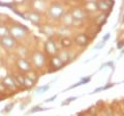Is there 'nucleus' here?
Instances as JSON below:
<instances>
[{"mask_svg": "<svg viewBox=\"0 0 124 116\" xmlns=\"http://www.w3.org/2000/svg\"><path fill=\"white\" fill-rule=\"evenodd\" d=\"M8 33L11 37H14L17 41V40H20V38H24L27 35L28 28L25 25H22V24L11 25L8 28Z\"/></svg>", "mask_w": 124, "mask_h": 116, "instance_id": "obj_1", "label": "nucleus"}, {"mask_svg": "<svg viewBox=\"0 0 124 116\" xmlns=\"http://www.w3.org/2000/svg\"><path fill=\"white\" fill-rule=\"evenodd\" d=\"M31 60L30 62L33 65L35 68L40 69L45 66L46 64V56L45 54L40 52V51H34L32 54H31Z\"/></svg>", "mask_w": 124, "mask_h": 116, "instance_id": "obj_2", "label": "nucleus"}, {"mask_svg": "<svg viewBox=\"0 0 124 116\" xmlns=\"http://www.w3.org/2000/svg\"><path fill=\"white\" fill-rule=\"evenodd\" d=\"M64 13H65V9L60 3H53L48 9V14L50 18L54 19V20H58V19L62 18Z\"/></svg>", "mask_w": 124, "mask_h": 116, "instance_id": "obj_3", "label": "nucleus"}, {"mask_svg": "<svg viewBox=\"0 0 124 116\" xmlns=\"http://www.w3.org/2000/svg\"><path fill=\"white\" fill-rule=\"evenodd\" d=\"M16 65H17L19 71L22 73H30L32 71V64L27 58H19Z\"/></svg>", "mask_w": 124, "mask_h": 116, "instance_id": "obj_4", "label": "nucleus"}, {"mask_svg": "<svg viewBox=\"0 0 124 116\" xmlns=\"http://www.w3.org/2000/svg\"><path fill=\"white\" fill-rule=\"evenodd\" d=\"M0 45H1L5 50H7V51H10V50L16 48V46H17V41H16L14 37L8 35V36L0 38Z\"/></svg>", "mask_w": 124, "mask_h": 116, "instance_id": "obj_5", "label": "nucleus"}, {"mask_svg": "<svg viewBox=\"0 0 124 116\" xmlns=\"http://www.w3.org/2000/svg\"><path fill=\"white\" fill-rule=\"evenodd\" d=\"M25 19L33 23V24L38 25L41 21V15L38 11H29L25 15Z\"/></svg>", "mask_w": 124, "mask_h": 116, "instance_id": "obj_6", "label": "nucleus"}, {"mask_svg": "<svg viewBox=\"0 0 124 116\" xmlns=\"http://www.w3.org/2000/svg\"><path fill=\"white\" fill-rule=\"evenodd\" d=\"M45 50L49 55H52V56H55L58 52V48L56 47L55 41H53L52 40H48L45 42Z\"/></svg>", "mask_w": 124, "mask_h": 116, "instance_id": "obj_7", "label": "nucleus"}, {"mask_svg": "<svg viewBox=\"0 0 124 116\" xmlns=\"http://www.w3.org/2000/svg\"><path fill=\"white\" fill-rule=\"evenodd\" d=\"M2 85L8 89H16L18 87L17 83L15 81L14 76H10V75H7L6 77H4L2 80Z\"/></svg>", "mask_w": 124, "mask_h": 116, "instance_id": "obj_8", "label": "nucleus"}, {"mask_svg": "<svg viewBox=\"0 0 124 116\" xmlns=\"http://www.w3.org/2000/svg\"><path fill=\"white\" fill-rule=\"evenodd\" d=\"M71 17L73 20H80V21H83V19L86 17V10L83 9V8H81V7H75L72 10H71Z\"/></svg>", "mask_w": 124, "mask_h": 116, "instance_id": "obj_9", "label": "nucleus"}, {"mask_svg": "<svg viewBox=\"0 0 124 116\" xmlns=\"http://www.w3.org/2000/svg\"><path fill=\"white\" fill-rule=\"evenodd\" d=\"M75 41L77 45L79 46H87L89 44V38L86 34L84 33H81V34H78V35L75 37Z\"/></svg>", "mask_w": 124, "mask_h": 116, "instance_id": "obj_10", "label": "nucleus"}, {"mask_svg": "<svg viewBox=\"0 0 124 116\" xmlns=\"http://www.w3.org/2000/svg\"><path fill=\"white\" fill-rule=\"evenodd\" d=\"M51 65L53 67H55V69H59V68H61L62 66H63V64H64V62L62 61V59L59 57V56H57V55H55V56H53L52 58H51Z\"/></svg>", "mask_w": 124, "mask_h": 116, "instance_id": "obj_11", "label": "nucleus"}, {"mask_svg": "<svg viewBox=\"0 0 124 116\" xmlns=\"http://www.w3.org/2000/svg\"><path fill=\"white\" fill-rule=\"evenodd\" d=\"M114 2L112 1H98L96 2V6H97V9H100V10H108L111 8L112 6H113Z\"/></svg>", "mask_w": 124, "mask_h": 116, "instance_id": "obj_12", "label": "nucleus"}, {"mask_svg": "<svg viewBox=\"0 0 124 116\" xmlns=\"http://www.w3.org/2000/svg\"><path fill=\"white\" fill-rule=\"evenodd\" d=\"M61 19H62V23H63L64 27H68V26L72 25L73 19H72V17H71L70 13H69V14H66V15H63Z\"/></svg>", "mask_w": 124, "mask_h": 116, "instance_id": "obj_13", "label": "nucleus"}, {"mask_svg": "<svg viewBox=\"0 0 124 116\" xmlns=\"http://www.w3.org/2000/svg\"><path fill=\"white\" fill-rule=\"evenodd\" d=\"M94 11L97 10V6H96V2L94 1H89L86 3V13L87 11Z\"/></svg>", "mask_w": 124, "mask_h": 116, "instance_id": "obj_14", "label": "nucleus"}, {"mask_svg": "<svg viewBox=\"0 0 124 116\" xmlns=\"http://www.w3.org/2000/svg\"><path fill=\"white\" fill-rule=\"evenodd\" d=\"M61 45L64 48H69L72 45V41L69 37H62L61 38Z\"/></svg>", "mask_w": 124, "mask_h": 116, "instance_id": "obj_15", "label": "nucleus"}, {"mask_svg": "<svg viewBox=\"0 0 124 116\" xmlns=\"http://www.w3.org/2000/svg\"><path fill=\"white\" fill-rule=\"evenodd\" d=\"M8 35H9L8 28H7L5 25H0V38L5 37V36H8Z\"/></svg>", "mask_w": 124, "mask_h": 116, "instance_id": "obj_16", "label": "nucleus"}, {"mask_svg": "<svg viewBox=\"0 0 124 116\" xmlns=\"http://www.w3.org/2000/svg\"><path fill=\"white\" fill-rule=\"evenodd\" d=\"M14 78H15V81H16V83H17L18 86H24V78L25 77L24 76H22V75H16L14 76Z\"/></svg>", "mask_w": 124, "mask_h": 116, "instance_id": "obj_17", "label": "nucleus"}, {"mask_svg": "<svg viewBox=\"0 0 124 116\" xmlns=\"http://www.w3.org/2000/svg\"><path fill=\"white\" fill-rule=\"evenodd\" d=\"M49 88H50V84L44 85V86H39V87H37V88H36V93L41 94V93H44V92L48 91V90H49Z\"/></svg>", "mask_w": 124, "mask_h": 116, "instance_id": "obj_18", "label": "nucleus"}, {"mask_svg": "<svg viewBox=\"0 0 124 116\" xmlns=\"http://www.w3.org/2000/svg\"><path fill=\"white\" fill-rule=\"evenodd\" d=\"M34 84H35V82H34V81H32L31 79H29L28 77H25V78H24V86H25V87L31 88V87L34 86Z\"/></svg>", "mask_w": 124, "mask_h": 116, "instance_id": "obj_19", "label": "nucleus"}, {"mask_svg": "<svg viewBox=\"0 0 124 116\" xmlns=\"http://www.w3.org/2000/svg\"><path fill=\"white\" fill-rule=\"evenodd\" d=\"M45 110H49V108H40L39 106H35L28 112V114L29 113H35V112H39V111H45Z\"/></svg>", "mask_w": 124, "mask_h": 116, "instance_id": "obj_20", "label": "nucleus"}, {"mask_svg": "<svg viewBox=\"0 0 124 116\" xmlns=\"http://www.w3.org/2000/svg\"><path fill=\"white\" fill-rule=\"evenodd\" d=\"M41 31H44L46 34H48V35H51V34H54V29H53L50 25L45 26V30H41Z\"/></svg>", "mask_w": 124, "mask_h": 116, "instance_id": "obj_21", "label": "nucleus"}, {"mask_svg": "<svg viewBox=\"0 0 124 116\" xmlns=\"http://www.w3.org/2000/svg\"><path fill=\"white\" fill-rule=\"evenodd\" d=\"M75 99H77V96H71V98H68V99H65V102H63L61 104V106H66V105H68L69 103L72 102V100H75Z\"/></svg>", "mask_w": 124, "mask_h": 116, "instance_id": "obj_22", "label": "nucleus"}, {"mask_svg": "<svg viewBox=\"0 0 124 116\" xmlns=\"http://www.w3.org/2000/svg\"><path fill=\"white\" fill-rule=\"evenodd\" d=\"M14 108V103H10L8 104V105H6L5 108H4V110H3V112H5V113H7V112H9L11 109Z\"/></svg>", "mask_w": 124, "mask_h": 116, "instance_id": "obj_23", "label": "nucleus"}, {"mask_svg": "<svg viewBox=\"0 0 124 116\" xmlns=\"http://www.w3.org/2000/svg\"><path fill=\"white\" fill-rule=\"evenodd\" d=\"M108 65H110V66L112 67V68H114V62H112V61H108V62H107V63H104V64H102L101 66H100V68L99 69H102L103 67H106V66H108Z\"/></svg>", "mask_w": 124, "mask_h": 116, "instance_id": "obj_24", "label": "nucleus"}, {"mask_svg": "<svg viewBox=\"0 0 124 116\" xmlns=\"http://www.w3.org/2000/svg\"><path fill=\"white\" fill-rule=\"evenodd\" d=\"M0 6H6V7H10L11 9H15L14 8V3H2V2H0Z\"/></svg>", "mask_w": 124, "mask_h": 116, "instance_id": "obj_25", "label": "nucleus"}, {"mask_svg": "<svg viewBox=\"0 0 124 116\" xmlns=\"http://www.w3.org/2000/svg\"><path fill=\"white\" fill-rule=\"evenodd\" d=\"M90 80H91V77H88V78H82V80H81L80 82H81L82 85H84V84H87Z\"/></svg>", "mask_w": 124, "mask_h": 116, "instance_id": "obj_26", "label": "nucleus"}, {"mask_svg": "<svg viewBox=\"0 0 124 116\" xmlns=\"http://www.w3.org/2000/svg\"><path fill=\"white\" fill-rule=\"evenodd\" d=\"M104 44H106V42H103V41H100L98 45H96V46H95V49H101L102 47H104Z\"/></svg>", "mask_w": 124, "mask_h": 116, "instance_id": "obj_27", "label": "nucleus"}, {"mask_svg": "<svg viewBox=\"0 0 124 116\" xmlns=\"http://www.w3.org/2000/svg\"><path fill=\"white\" fill-rule=\"evenodd\" d=\"M110 36H111V33H108H108L106 34V35H104V36L102 37V41H103V42H106V41L108 40V38H110Z\"/></svg>", "mask_w": 124, "mask_h": 116, "instance_id": "obj_28", "label": "nucleus"}, {"mask_svg": "<svg viewBox=\"0 0 124 116\" xmlns=\"http://www.w3.org/2000/svg\"><path fill=\"white\" fill-rule=\"evenodd\" d=\"M57 99V95H54V96H52V98L48 99L46 100V103H51V102H53V100H54V99Z\"/></svg>", "mask_w": 124, "mask_h": 116, "instance_id": "obj_29", "label": "nucleus"}, {"mask_svg": "<svg viewBox=\"0 0 124 116\" xmlns=\"http://www.w3.org/2000/svg\"><path fill=\"white\" fill-rule=\"evenodd\" d=\"M117 48L118 49H122L123 48V41H118V44H117Z\"/></svg>", "mask_w": 124, "mask_h": 116, "instance_id": "obj_30", "label": "nucleus"}, {"mask_svg": "<svg viewBox=\"0 0 124 116\" xmlns=\"http://www.w3.org/2000/svg\"><path fill=\"white\" fill-rule=\"evenodd\" d=\"M0 25H1V21H0Z\"/></svg>", "mask_w": 124, "mask_h": 116, "instance_id": "obj_31", "label": "nucleus"}, {"mask_svg": "<svg viewBox=\"0 0 124 116\" xmlns=\"http://www.w3.org/2000/svg\"><path fill=\"white\" fill-rule=\"evenodd\" d=\"M0 65H1V61H0Z\"/></svg>", "mask_w": 124, "mask_h": 116, "instance_id": "obj_32", "label": "nucleus"}, {"mask_svg": "<svg viewBox=\"0 0 124 116\" xmlns=\"http://www.w3.org/2000/svg\"><path fill=\"white\" fill-rule=\"evenodd\" d=\"M88 116H93V115H88Z\"/></svg>", "mask_w": 124, "mask_h": 116, "instance_id": "obj_33", "label": "nucleus"}]
</instances>
